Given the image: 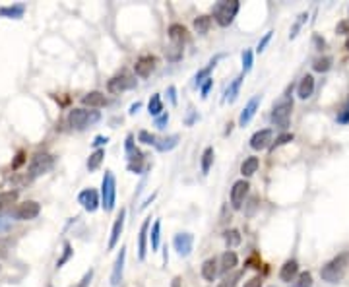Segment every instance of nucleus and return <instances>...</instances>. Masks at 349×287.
<instances>
[{"instance_id":"obj_1","label":"nucleus","mask_w":349,"mask_h":287,"mask_svg":"<svg viewBox=\"0 0 349 287\" xmlns=\"http://www.w3.org/2000/svg\"><path fill=\"white\" fill-rule=\"evenodd\" d=\"M347 266H349V253H341L324 266L322 270H320V276H322V279L328 281V283H338V281L343 278Z\"/></svg>"},{"instance_id":"obj_2","label":"nucleus","mask_w":349,"mask_h":287,"mask_svg":"<svg viewBox=\"0 0 349 287\" xmlns=\"http://www.w3.org/2000/svg\"><path fill=\"white\" fill-rule=\"evenodd\" d=\"M291 111H293V97L283 95L278 103L274 105V111H272V122L279 126V128H287L289 121H291Z\"/></svg>"},{"instance_id":"obj_3","label":"nucleus","mask_w":349,"mask_h":287,"mask_svg":"<svg viewBox=\"0 0 349 287\" xmlns=\"http://www.w3.org/2000/svg\"><path fill=\"white\" fill-rule=\"evenodd\" d=\"M239 8H241L239 0H223V2L214 6V17L221 27H227L235 20Z\"/></svg>"},{"instance_id":"obj_4","label":"nucleus","mask_w":349,"mask_h":287,"mask_svg":"<svg viewBox=\"0 0 349 287\" xmlns=\"http://www.w3.org/2000/svg\"><path fill=\"white\" fill-rule=\"evenodd\" d=\"M101 119L99 111H87V109H72L68 113V124L76 130H84L86 126L93 124Z\"/></svg>"},{"instance_id":"obj_5","label":"nucleus","mask_w":349,"mask_h":287,"mask_svg":"<svg viewBox=\"0 0 349 287\" xmlns=\"http://www.w3.org/2000/svg\"><path fill=\"white\" fill-rule=\"evenodd\" d=\"M114 198H117L114 175L111 171H105L103 183H101V206H103L105 212H113L114 209Z\"/></svg>"},{"instance_id":"obj_6","label":"nucleus","mask_w":349,"mask_h":287,"mask_svg":"<svg viewBox=\"0 0 349 287\" xmlns=\"http://www.w3.org/2000/svg\"><path fill=\"white\" fill-rule=\"evenodd\" d=\"M136 84H138L136 76H132L128 72H121V74H117L114 78L109 80L107 87H109L111 93H121V91H126V89H134Z\"/></svg>"},{"instance_id":"obj_7","label":"nucleus","mask_w":349,"mask_h":287,"mask_svg":"<svg viewBox=\"0 0 349 287\" xmlns=\"http://www.w3.org/2000/svg\"><path fill=\"white\" fill-rule=\"evenodd\" d=\"M54 165V157L49 156V154H39V156H35L31 159V163H29V175L31 177H39V175H45L49 173Z\"/></svg>"},{"instance_id":"obj_8","label":"nucleus","mask_w":349,"mask_h":287,"mask_svg":"<svg viewBox=\"0 0 349 287\" xmlns=\"http://www.w3.org/2000/svg\"><path fill=\"white\" fill-rule=\"evenodd\" d=\"M41 214V204H37L35 200H27L24 204H20L16 209H14V218L22 219V221H29V219H35Z\"/></svg>"},{"instance_id":"obj_9","label":"nucleus","mask_w":349,"mask_h":287,"mask_svg":"<svg viewBox=\"0 0 349 287\" xmlns=\"http://www.w3.org/2000/svg\"><path fill=\"white\" fill-rule=\"evenodd\" d=\"M248 188H250V184H248V181H244V179H241V181H237V183L233 184V188H231V204H233L235 209L243 208L244 198H246V194H248Z\"/></svg>"},{"instance_id":"obj_10","label":"nucleus","mask_w":349,"mask_h":287,"mask_svg":"<svg viewBox=\"0 0 349 287\" xmlns=\"http://www.w3.org/2000/svg\"><path fill=\"white\" fill-rule=\"evenodd\" d=\"M274 142V130L272 128H264V130H258L256 134H253L250 138V148L260 151V149H266L272 146Z\"/></svg>"},{"instance_id":"obj_11","label":"nucleus","mask_w":349,"mask_h":287,"mask_svg":"<svg viewBox=\"0 0 349 287\" xmlns=\"http://www.w3.org/2000/svg\"><path fill=\"white\" fill-rule=\"evenodd\" d=\"M78 202L82 204V208L86 209V212H95L99 208V194H97L93 188H86V190H82L78 194Z\"/></svg>"},{"instance_id":"obj_12","label":"nucleus","mask_w":349,"mask_h":287,"mask_svg":"<svg viewBox=\"0 0 349 287\" xmlns=\"http://www.w3.org/2000/svg\"><path fill=\"white\" fill-rule=\"evenodd\" d=\"M174 251L179 253V256L186 258L188 254L192 253V244H194V237L190 233H179V235L173 239Z\"/></svg>"},{"instance_id":"obj_13","label":"nucleus","mask_w":349,"mask_h":287,"mask_svg":"<svg viewBox=\"0 0 349 287\" xmlns=\"http://www.w3.org/2000/svg\"><path fill=\"white\" fill-rule=\"evenodd\" d=\"M156 56H149V54H146V56H140L138 61H136V64H134V74L136 76H140V78H148L149 74L156 70Z\"/></svg>"},{"instance_id":"obj_14","label":"nucleus","mask_w":349,"mask_h":287,"mask_svg":"<svg viewBox=\"0 0 349 287\" xmlns=\"http://www.w3.org/2000/svg\"><path fill=\"white\" fill-rule=\"evenodd\" d=\"M124 258H126V246H121V253L117 254V260L113 266V274H111V285L117 287L122 279V272H124Z\"/></svg>"},{"instance_id":"obj_15","label":"nucleus","mask_w":349,"mask_h":287,"mask_svg":"<svg viewBox=\"0 0 349 287\" xmlns=\"http://www.w3.org/2000/svg\"><path fill=\"white\" fill-rule=\"evenodd\" d=\"M260 101H262V95H254L253 99L246 103V107H244L241 117H239V124H241V126H246L248 122L253 121V117L256 114V109H258Z\"/></svg>"},{"instance_id":"obj_16","label":"nucleus","mask_w":349,"mask_h":287,"mask_svg":"<svg viewBox=\"0 0 349 287\" xmlns=\"http://www.w3.org/2000/svg\"><path fill=\"white\" fill-rule=\"evenodd\" d=\"M297 276H299V264L297 260H287L283 266H281V270H279V279L281 281H285V283H291V281H295Z\"/></svg>"},{"instance_id":"obj_17","label":"nucleus","mask_w":349,"mask_h":287,"mask_svg":"<svg viewBox=\"0 0 349 287\" xmlns=\"http://www.w3.org/2000/svg\"><path fill=\"white\" fill-rule=\"evenodd\" d=\"M149 223H151V218H146V221L140 227V235H138V258L144 260L146 258V251H148V231H149Z\"/></svg>"},{"instance_id":"obj_18","label":"nucleus","mask_w":349,"mask_h":287,"mask_svg":"<svg viewBox=\"0 0 349 287\" xmlns=\"http://www.w3.org/2000/svg\"><path fill=\"white\" fill-rule=\"evenodd\" d=\"M237 264H239L237 254L233 253V251H227V253H223L221 258H219V274H221V276H227L231 270H235Z\"/></svg>"},{"instance_id":"obj_19","label":"nucleus","mask_w":349,"mask_h":287,"mask_svg":"<svg viewBox=\"0 0 349 287\" xmlns=\"http://www.w3.org/2000/svg\"><path fill=\"white\" fill-rule=\"evenodd\" d=\"M124 219H126V209L122 208L121 214H119V218L114 221L113 225V231H111V239H109V248H114L117 243H119V239L122 235V229H124Z\"/></svg>"},{"instance_id":"obj_20","label":"nucleus","mask_w":349,"mask_h":287,"mask_svg":"<svg viewBox=\"0 0 349 287\" xmlns=\"http://www.w3.org/2000/svg\"><path fill=\"white\" fill-rule=\"evenodd\" d=\"M219 274V260L218 258H208L202 264V278L206 281H216Z\"/></svg>"},{"instance_id":"obj_21","label":"nucleus","mask_w":349,"mask_h":287,"mask_svg":"<svg viewBox=\"0 0 349 287\" xmlns=\"http://www.w3.org/2000/svg\"><path fill=\"white\" fill-rule=\"evenodd\" d=\"M313 91H314V78L311 74H306V76L301 78L299 86H297V95H299V99H308V97L313 95Z\"/></svg>"},{"instance_id":"obj_22","label":"nucleus","mask_w":349,"mask_h":287,"mask_svg":"<svg viewBox=\"0 0 349 287\" xmlns=\"http://www.w3.org/2000/svg\"><path fill=\"white\" fill-rule=\"evenodd\" d=\"M82 103L86 105V107H91V109H99V107L107 105V97L101 91H89V93L82 97Z\"/></svg>"},{"instance_id":"obj_23","label":"nucleus","mask_w":349,"mask_h":287,"mask_svg":"<svg viewBox=\"0 0 349 287\" xmlns=\"http://www.w3.org/2000/svg\"><path fill=\"white\" fill-rule=\"evenodd\" d=\"M258 165H260V159H258V157L254 156L246 157L243 161V165H241V175H243V177H253V175L258 171Z\"/></svg>"},{"instance_id":"obj_24","label":"nucleus","mask_w":349,"mask_h":287,"mask_svg":"<svg viewBox=\"0 0 349 287\" xmlns=\"http://www.w3.org/2000/svg\"><path fill=\"white\" fill-rule=\"evenodd\" d=\"M169 39L173 41L174 45H183V41L186 39V29L181 24H173L169 27Z\"/></svg>"},{"instance_id":"obj_25","label":"nucleus","mask_w":349,"mask_h":287,"mask_svg":"<svg viewBox=\"0 0 349 287\" xmlns=\"http://www.w3.org/2000/svg\"><path fill=\"white\" fill-rule=\"evenodd\" d=\"M243 78H244V74H241V76H237L233 82H231V86L227 87V91H225V99L229 101V103H233L237 99V95H239V89H241V84H243Z\"/></svg>"},{"instance_id":"obj_26","label":"nucleus","mask_w":349,"mask_h":287,"mask_svg":"<svg viewBox=\"0 0 349 287\" xmlns=\"http://www.w3.org/2000/svg\"><path fill=\"white\" fill-rule=\"evenodd\" d=\"M219 59H221V54H218V56H216V59H214V61L209 62L208 66H206V68H202L200 72H198V74H196V78H194V82H196V86H202V84H204V82H206V80L209 78V72H211V70L216 68V66H218V61Z\"/></svg>"},{"instance_id":"obj_27","label":"nucleus","mask_w":349,"mask_h":287,"mask_svg":"<svg viewBox=\"0 0 349 287\" xmlns=\"http://www.w3.org/2000/svg\"><path fill=\"white\" fill-rule=\"evenodd\" d=\"M24 12H26V4H14V6H4V8H0V16L17 20V17L24 16Z\"/></svg>"},{"instance_id":"obj_28","label":"nucleus","mask_w":349,"mask_h":287,"mask_svg":"<svg viewBox=\"0 0 349 287\" xmlns=\"http://www.w3.org/2000/svg\"><path fill=\"white\" fill-rule=\"evenodd\" d=\"M126 156H128V159H130V163H136V161H142V154H140L138 149H136V146H134V136L132 134H128L126 136Z\"/></svg>"},{"instance_id":"obj_29","label":"nucleus","mask_w":349,"mask_h":287,"mask_svg":"<svg viewBox=\"0 0 349 287\" xmlns=\"http://www.w3.org/2000/svg\"><path fill=\"white\" fill-rule=\"evenodd\" d=\"M223 239H225V244L229 248H235L243 241V237H241V233L237 229H227L225 233H223Z\"/></svg>"},{"instance_id":"obj_30","label":"nucleus","mask_w":349,"mask_h":287,"mask_svg":"<svg viewBox=\"0 0 349 287\" xmlns=\"http://www.w3.org/2000/svg\"><path fill=\"white\" fill-rule=\"evenodd\" d=\"M177 144H179V136L173 134V136H167V138L159 140L156 144V148L159 149V151H171L173 148H177Z\"/></svg>"},{"instance_id":"obj_31","label":"nucleus","mask_w":349,"mask_h":287,"mask_svg":"<svg viewBox=\"0 0 349 287\" xmlns=\"http://www.w3.org/2000/svg\"><path fill=\"white\" fill-rule=\"evenodd\" d=\"M103 157H105V149H95L91 156H89V159H87V169L89 171H95V169H99V165L103 163Z\"/></svg>"},{"instance_id":"obj_32","label":"nucleus","mask_w":349,"mask_h":287,"mask_svg":"<svg viewBox=\"0 0 349 287\" xmlns=\"http://www.w3.org/2000/svg\"><path fill=\"white\" fill-rule=\"evenodd\" d=\"M148 111L151 117H159V114H163V103H161V97H159V93H156V95H151V99H149V105H148Z\"/></svg>"},{"instance_id":"obj_33","label":"nucleus","mask_w":349,"mask_h":287,"mask_svg":"<svg viewBox=\"0 0 349 287\" xmlns=\"http://www.w3.org/2000/svg\"><path fill=\"white\" fill-rule=\"evenodd\" d=\"M211 163H214V148L208 146L202 154V175H208L209 169H211Z\"/></svg>"},{"instance_id":"obj_34","label":"nucleus","mask_w":349,"mask_h":287,"mask_svg":"<svg viewBox=\"0 0 349 287\" xmlns=\"http://www.w3.org/2000/svg\"><path fill=\"white\" fill-rule=\"evenodd\" d=\"M209 27H211V17L209 16H198L194 20V29L198 33H208Z\"/></svg>"},{"instance_id":"obj_35","label":"nucleus","mask_w":349,"mask_h":287,"mask_svg":"<svg viewBox=\"0 0 349 287\" xmlns=\"http://www.w3.org/2000/svg\"><path fill=\"white\" fill-rule=\"evenodd\" d=\"M16 200H17V192L16 190L0 192V209L8 208L10 204H14Z\"/></svg>"},{"instance_id":"obj_36","label":"nucleus","mask_w":349,"mask_h":287,"mask_svg":"<svg viewBox=\"0 0 349 287\" xmlns=\"http://www.w3.org/2000/svg\"><path fill=\"white\" fill-rule=\"evenodd\" d=\"M243 278V270H239V272H233V274H231V276H229V274H227L225 278L221 279V283H219L218 287H237V281H239V279Z\"/></svg>"},{"instance_id":"obj_37","label":"nucleus","mask_w":349,"mask_h":287,"mask_svg":"<svg viewBox=\"0 0 349 287\" xmlns=\"http://www.w3.org/2000/svg\"><path fill=\"white\" fill-rule=\"evenodd\" d=\"M306 20H308V14L306 12H303V14H299V17H297V22L293 24V27H291V33H289V39H295L297 35H299V31H301V27L306 24Z\"/></svg>"},{"instance_id":"obj_38","label":"nucleus","mask_w":349,"mask_h":287,"mask_svg":"<svg viewBox=\"0 0 349 287\" xmlns=\"http://www.w3.org/2000/svg\"><path fill=\"white\" fill-rule=\"evenodd\" d=\"M159 233H161V221L157 219L153 227H151V233H149V239H151V251H157L159 248Z\"/></svg>"},{"instance_id":"obj_39","label":"nucleus","mask_w":349,"mask_h":287,"mask_svg":"<svg viewBox=\"0 0 349 287\" xmlns=\"http://www.w3.org/2000/svg\"><path fill=\"white\" fill-rule=\"evenodd\" d=\"M289 142H293V134H289V132H283V134H279L278 138L272 142L270 146V151H274L276 148H281V146H285Z\"/></svg>"},{"instance_id":"obj_40","label":"nucleus","mask_w":349,"mask_h":287,"mask_svg":"<svg viewBox=\"0 0 349 287\" xmlns=\"http://www.w3.org/2000/svg\"><path fill=\"white\" fill-rule=\"evenodd\" d=\"M295 287H313V274L311 272H301L297 276Z\"/></svg>"},{"instance_id":"obj_41","label":"nucleus","mask_w":349,"mask_h":287,"mask_svg":"<svg viewBox=\"0 0 349 287\" xmlns=\"http://www.w3.org/2000/svg\"><path fill=\"white\" fill-rule=\"evenodd\" d=\"M313 68L316 72H328L332 68V56H322V59H318V61H314Z\"/></svg>"},{"instance_id":"obj_42","label":"nucleus","mask_w":349,"mask_h":287,"mask_svg":"<svg viewBox=\"0 0 349 287\" xmlns=\"http://www.w3.org/2000/svg\"><path fill=\"white\" fill-rule=\"evenodd\" d=\"M138 142H142V144H146V146H156L157 144V138L151 134V132L148 130H140L138 134Z\"/></svg>"},{"instance_id":"obj_43","label":"nucleus","mask_w":349,"mask_h":287,"mask_svg":"<svg viewBox=\"0 0 349 287\" xmlns=\"http://www.w3.org/2000/svg\"><path fill=\"white\" fill-rule=\"evenodd\" d=\"M72 253H74V251H72V246H70V243H66V244H64V253H62V256L59 258V262H56V268H62V266H64V264H66V262L70 260V256H72Z\"/></svg>"},{"instance_id":"obj_44","label":"nucleus","mask_w":349,"mask_h":287,"mask_svg":"<svg viewBox=\"0 0 349 287\" xmlns=\"http://www.w3.org/2000/svg\"><path fill=\"white\" fill-rule=\"evenodd\" d=\"M250 68H253V51H246L243 52V74H246V72H250Z\"/></svg>"},{"instance_id":"obj_45","label":"nucleus","mask_w":349,"mask_h":287,"mask_svg":"<svg viewBox=\"0 0 349 287\" xmlns=\"http://www.w3.org/2000/svg\"><path fill=\"white\" fill-rule=\"evenodd\" d=\"M338 122H340V124H347L349 122V99H347V103L343 105V109L338 113Z\"/></svg>"},{"instance_id":"obj_46","label":"nucleus","mask_w":349,"mask_h":287,"mask_svg":"<svg viewBox=\"0 0 349 287\" xmlns=\"http://www.w3.org/2000/svg\"><path fill=\"white\" fill-rule=\"evenodd\" d=\"M336 33H338V35H349V17L338 24V27H336Z\"/></svg>"},{"instance_id":"obj_47","label":"nucleus","mask_w":349,"mask_h":287,"mask_svg":"<svg viewBox=\"0 0 349 287\" xmlns=\"http://www.w3.org/2000/svg\"><path fill=\"white\" fill-rule=\"evenodd\" d=\"M91 279H93V270H89L84 274V278L80 279V283L76 287H87L89 283H91Z\"/></svg>"},{"instance_id":"obj_48","label":"nucleus","mask_w":349,"mask_h":287,"mask_svg":"<svg viewBox=\"0 0 349 287\" xmlns=\"http://www.w3.org/2000/svg\"><path fill=\"white\" fill-rule=\"evenodd\" d=\"M272 33H274V31H268V33L264 35V37H262L260 39V43H258V47H256V51L258 52H262L264 51V49H266V45L270 43V39H272Z\"/></svg>"},{"instance_id":"obj_49","label":"nucleus","mask_w":349,"mask_h":287,"mask_svg":"<svg viewBox=\"0 0 349 287\" xmlns=\"http://www.w3.org/2000/svg\"><path fill=\"white\" fill-rule=\"evenodd\" d=\"M211 86H214V78H208L204 84H202V99H206L208 97V93H209V89H211Z\"/></svg>"},{"instance_id":"obj_50","label":"nucleus","mask_w":349,"mask_h":287,"mask_svg":"<svg viewBox=\"0 0 349 287\" xmlns=\"http://www.w3.org/2000/svg\"><path fill=\"white\" fill-rule=\"evenodd\" d=\"M167 122H169V114L163 113V114H159V117L156 119V126H157V128H165Z\"/></svg>"},{"instance_id":"obj_51","label":"nucleus","mask_w":349,"mask_h":287,"mask_svg":"<svg viewBox=\"0 0 349 287\" xmlns=\"http://www.w3.org/2000/svg\"><path fill=\"white\" fill-rule=\"evenodd\" d=\"M244 287H262V278L260 276H254V278H250L244 283Z\"/></svg>"},{"instance_id":"obj_52","label":"nucleus","mask_w":349,"mask_h":287,"mask_svg":"<svg viewBox=\"0 0 349 287\" xmlns=\"http://www.w3.org/2000/svg\"><path fill=\"white\" fill-rule=\"evenodd\" d=\"M167 93H169V99H171V103L177 105V89H174L173 86H169V89H167Z\"/></svg>"},{"instance_id":"obj_53","label":"nucleus","mask_w":349,"mask_h":287,"mask_svg":"<svg viewBox=\"0 0 349 287\" xmlns=\"http://www.w3.org/2000/svg\"><path fill=\"white\" fill-rule=\"evenodd\" d=\"M313 41H314V45H316L318 49H322L324 45H326V43H324V39H322V37H320V35H314V39H313Z\"/></svg>"},{"instance_id":"obj_54","label":"nucleus","mask_w":349,"mask_h":287,"mask_svg":"<svg viewBox=\"0 0 349 287\" xmlns=\"http://www.w3.org/2000/svg\"><path fill=\"white\" fill-rule=\"evenodd\" d=\"M109 142V138H103V136H97L95 142H93V146H103V144H107Z\"/></svg>"},{"instance_id":"obj_55","label":"nucleus","mask_w":349,"mask_h":287,"mask_svg":"<svg viewBox=\"0 0 349 287\" xmlns=\"http://www.w3.org/2000/svg\"><path fill=\"white\" fill-rule=\"evenodd\" d=\"M138 109H140V103H134V105H132V107H130V111H128V113H130V114H134V113H136V111H138Z\"/></svg>"},{"instance_id":"obj_56","label":"nucleus","mask_w":349,"mask_h":287,"mask_svg":"<svg viewBox=\"0 0 349 287\" xmlns=\"http://www.w3.org/2000/svg\"><path fill=\"white\" fill-rule=\"evenodd\" d=\"M173 281H174V283H173V287H179V283H181V278H174Z\"/></svg>"},{"instance_id":"obj_57","label":"nucleus","mask_w":349,"mask_h":287,"mask_svg":"<svg viewBox=\"0 0 349 287\" xmlns=\"http://www.w3.org/2000/svg\"><path fill=\"white\" fill-rule=\"evenodd\" d=\"M345 49H349V35H347V41H345Z\"/></svg>"}]
</instances>
